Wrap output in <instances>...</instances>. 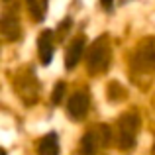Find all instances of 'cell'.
<instances>
[{
  "label": "cell",
  "mask_w": 155,
  "mask_h": 155,
  "mask_svg": "<svg viewBox=\"0 0 155 155\" xmlns=\"http://www.w3.org/2000/svg\"><path fill=\"white\" fill-rule=\"evenodd\" d=\"M81 153L83 155H94L96 153V136L94 134H84L81 140Z\"/></svg>",
  "instance_id": "obj_9"
},
{
  "label": "cell",
  "mask_w": 155,
  "mask_h": 155,
  "mask_svg": "<svg viewBox=\"0 0 155 155\" xmlns=\"http://www.w3.org/2000/svg\"><path fill=\"white\" fill-rule=\"evenodd\" d=\"M140 128V120L136 114H126L120 118V149L122 151H130L136 145V134Z\"/></svg>",
  "instance_id": "obj_2"
},
{
  "label": "cell",
  "mask_w": 155,
  "mask_h": 155,
  "mask_svg": "<svg viewBox=\"0 0 155 155\" xmlns=\"http://www.w3.org/2000/svg\"><path fill=\"white\" fill-rule=\"evenodd\" d=\"M100 132H102V143L108 145V141H110V130H108V126H100Z\"/></svg>",
  "instance_id": "obj_12"
},
{
  "label": "cell",
  "mask_w": 155,
  "mask_h": 155,
  "mask_svg": "<svg viewBox=\"0 0 155 155\" xmlns=\"http://www.w3.org/2000/svg\"><path fill=\"white\" fill-rule=\"evenodd\" d=\"M38 49H39V59H41L43 65H49L53 59V35L51 31H41L38 39Z\"/></svg>",
  "instance_id": "obj_5"
},
{
  "label": "cell",
  "mask_w": 155,
  "mask_h": 155,
  "mask_svg": "<svg viewBox=\"0 0 155 155\" xmlns=\"http://www.w3.org/2000/svg\"><path fill=\"white\" fill-rule=\"evenodd\" d=\"M136 63L143 71H155V51L151 47H141L136 55Z\"/></svg>",
  "instance_id": "obj_6"
},
{
  "label": "cell",
  "mask_w": 155,
  "mask_h": 155,
  "mask_svg": "<svg viewBox=\"0 0 155 155\" xmlns=\"http://www.w3.org/2000/svg\"><path fill=\"white\" fill-rule=\"evenodd\" d=\"M28 2V10H30V14L34 16L38 22H41L43 20V6L39 4V0H26Z\"/></svg>",
  "instance_id": "obj_10"
},
{
  "label": "cell",
  "mask_w": 155,
  "mask_h": 155,
  "mask_svg": "<svg viewBox=\"0 0 155 155\" xmlns=\"http://www.w3.org/2000/svg\"><path fill=\"white\" fill-rule=\"evenodd\" d=\"M2 155H6V151H2Z\"/></svg>",
  "instance_id": "obj_15"
},
{
  "label": "cell",
  "mask_w": 155,
  "mask_h": 155,
  "mask_svg": "<svg viewBox=\"0 0 155 155\" xmlns=\"http://www.w3.org/2000/svg\"><path fill=\"white\" fill-rule=\"evenodd\" d=\"M63 94H65V84L63 83H57L55 88H53V94H51V102L53 104H59L63 100Z\"/></svg>",
  "instance_id": "obj_11"
},
{
  "label": "cell",
  "mask_w": 155,
  "mask_h": 155,
  "mask_svg": "<svg viewBox=\"0 0 155 155\" xmlns=\"http://www.w3.org/2000/svg\"><path fill=\"white\" fill-rule=\"evenodd\" d=\"M83 51H84V38H77L75 41L69 45L67 55H65V67H67L69 71H73V69L79 65L81 57H83Z\"/></svg>",
  "instance_id": "obj_4"
},
{
  "label": "cell",
  "mask_w": 155,
  "mask_h": 155,
  "mask_svg": "<svg viewBox=\"0 0 155 155\" xmlns=\"http://www.w3.org/2000/svg\"><path fill=\"white\" fill-rule=\"evenodd\" d=\"M112 2L114 0H100V4H102L104 10H110V8H112Z\"/></svg>",
  "instance_id": "obj_13"
},
{
  "label": "cell",
  "mask_w": 155,
  "mask_h": 155,
  "mask_svg": "<svg viewBox=\"0 0 155 155\" xmlns=\"http://www.w3.org/2000/svg\"><path fill=\"white\" fill-rule=\"evenodd\" d=\"M4 2H12V0H4Z\"/></svg>",
  "instance_id": "obj_14"
},
{
  "label": "cell",
  "mask_w": 155,
  "mask_h": 155,
  "mask_svg": "<svg viewBox=\"0 0 155 155\" xmlns=\"http://www.w3.org/2000/svg\"><path fill=\"white\" fill-rule=\"evenodd\" d=\"M39 155H59V140L55 134H47L39 141Z\"/></svg>",
  "instance_id": "obj_8"
},
{
  "label": "cell",
  "mask_w": 155,
  "mask_h": 155,
  "mask_svg": "<svg viewBox=\"0 0 155 155\" xmlns=\"http://www.w3.org/2000/svg\"><path fill=\"white\" fill-rule=\"evenodd\" d=\"M2 31H4V38L8 39V41H14V39H18L20 35V24H18V18H14V16H4L2 18Z\"/></svg>",
  "instance_id": "obj_7"
},
{
  "label": "cell",
  "mask_w": 155,
  "mask_h": 155,
  "mask_svg": "<svg viewBox=\"0 0 155 155\" xmlns=\"http://www.w3.org/2000/svg\"><path fill=\"white\" fill-rule=\"evenodd\" d=\"M67 112L73 120H83L88 112V96L84 92H75L67 102Z\"/></svg>",
  "instance_id": "obj_3"
},
{
  "label": "cell",
  "mask_w": 155,
  "mask_h": 155,
  "mask_svg": "<svg viewBox=\"0 0 155 155\" xmlns=\"http://www.w3.org/2000/svg\"><path fill=\"white\" fill-rule=\"evenodd\" d=\"M108 61H110V47H108V39L102 35V38L92 45V49L87 57L88 71L91 73H102L104 69L108 67Z\"/></svg>",
  "instance_id": "obj_1"
}]
</instances>
